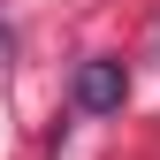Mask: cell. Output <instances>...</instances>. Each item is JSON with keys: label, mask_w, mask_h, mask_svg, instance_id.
<instances>
[{"label": "cell", "mask_w": 160, "mask_h": 160, "mask_svg": "<svg viewBox=\"0 0 160 160\" xmlns=\"http://www.w3.org/2000/svg\"><path fill=\"white\" fill-rule=\"evenodd\" d=\"M152 61H160V23H152Z\"/></svg>", "instance_id": "7a4b0ae2"}, {"label": "cell", "mask_w": 160, "mask_h": 160, "mask_svg": "<svg viewBox=\"0 0 160 160\" xmlns=\"http://www.w3.org/2000/svg\"><path fill=\"white\" fill-rule=\"evenodd\" d=\"M69 99H76V114H122V99H130V76H122V61H84L76 69V84H69Z\"/></svg>", "instance_id": "6da1fadb"}]
</instances>
